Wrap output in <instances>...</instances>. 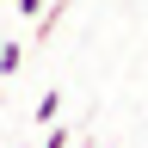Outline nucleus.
Segmentation results:
<instances>
[{
    "instance_id": "1",
    "label": "nucleus",
    "mask_w": 148,
    "mask_h": 148,
    "mask_svg": "<svg viewBox=\"0 0 148 148\" xmlns=\"http://www.w3.org/2000/svg\"><path fill=\"white\" fill-rule=\"evenodd\" d=\"M56 117H62V92H56V86H49V92H43V99H37V123H56Z\"/></svg>"
},
{
    "instance_id": "2",
    "label": "nucleus",
    "mask_w": 148,
    "mask_h": 148,
    "mask_svg": "<svg viewBox=\"0 0 148 148\" xmlns=\"http://www.w3.org/2000/svg\"><path fill=\"white\" fill-rule=\"evenodd\" d=\"M18 68H25V49H18V43H0V74H18Z\"/></svg>"
},
{
    "instance_id": "3",
    "label": "nucleus",
    "mask_w": 148,
    "mask_h": 148,
    "mask_svg": "<svg viewBox=\"0 0 148 148\" xmlns=\"http://www.w3.org/2000/svg\"><path fill=\"white\" fill-rule=\"evenodd\" d=\"M43 130H49V136H43V148H68V142H74V136H68L62 123H43Z\"/></svg>"
},
{
    "instance_id": "4",
    "label": "nucleus",
    "mask_w": 148,
    "mask_h": 148,
    "mask_svg": "<svg viewBox=\"0 0 148 148\" xmlns=\"http://www.w3.org/2000/svg\"><path fill=\"white\" fill-rule=\"evenodd\" d=\"M18 12H25V18H43V0H18Z\"/></svg>"
}]
</instances>
